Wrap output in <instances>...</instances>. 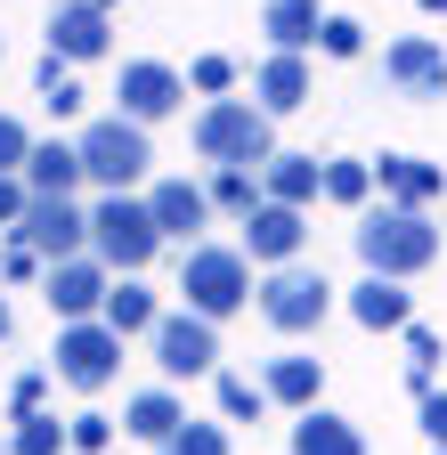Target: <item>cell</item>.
<instances>
[{"instance_id":"obj_1","label":"cell","mask_w":447,"mask_h":455,"mask_svg":"<svg viewBox=\"0 0 447 455\" xmlns=\"http://www.w3.org/2000/svg\"><path fill=\"white\" fill-rule=\"evenodd\" d=\"M358 260H366V276H415V268L439 260V228L423 212H407V204L366 212L358 220Z\"/></svg>"},{"instance_id":"obj_2","label":"cell","mask_w":447,"mask_h":455,"mask_svg":"<svg viewBox=\"0 0 447 455\" xmlns=\"http://www.w3.org/2000/svg\"><path fill=\"white\" fill-rule=\"evenodd\" d=\"M196 155L204 163H244V171H260L276 147H268V106H252V98H220V106H204L196 114Z\"/></svg>"},{"instance_id":"obj_3","label":"cell","mask_w":447,"mask_h":455,"mask_svg":"<svg viewBox=\"0 0 447 455\" xmlns=\"http://www.w3.org/2000/svg\"><path fill=\"white\" fill-rule=\"evenodd\" d=\"M180 293H188V309L196 317H236L244 301H252V268H244V252H228V244H196L188 252V268H180Z\"/></svg>"},{"instance_id":"obj_4","label":"cell","mask_w":447,"mask_h":455,"mask_svg":"<svg viewBox=\"0 0 447 455\" xmlns=\"http://www.w3.org/2000/svg\"><path fill=\"white\" fill-rule=\"evenodd\" d=\"M147 123H131V114H115V123H90L82 131V180H98L106 196H123L147 180Z\"/></svg>"},{"instance_id":"obj_5","label":"cell","mask_w":447,"mask_h":455,"mask_svg":"<svg viewBox=\"0 0 447 455\" xmlns=\"http://www.w3.org/2000/svg\"><path fill=\"white\" fill-rule=\"evenodd\" d=\"M90 252H98L106 268H147V260L163 252V228H155V212H147V204L106 196V204L90 212Z\"/></svg>"},{"instance_id":"obj_6","label":"cell","mask_w":447,"mask_h":455,"mask_svg":"<svg viewBox=\"0 0 447 455\" xmlns=\"http://www.w3.org/2000/svg\"><path fill=\"white\" fill-rule=\"evenodd\" d=\"M49 358H58V382H74V390H106V382H115L123 374V333L115 325H90V317H74V325H58V350H49Z\"/></svg>"},{"instance_id":"obj_7","label":"cell","mask_w":447,"mask_h":455,"mask_svg":"<svg viewBox=\"0 0 447 455\" xmlns=\"http://www.w3.org/2000/svg\"><path fill=\"white\" fill-rule=\"evenodd\" d=\"M325 309H333V284H325V268H276V276L260 284V317H268L276 333H309Z\"/></svg>"},{"instance_id":"obj_8","label":"cell","mask_w":447,"mask_h":455,"mask_svg":"<svg viewBox=\"0 0 447 455\" xmlns=\"http://www.w3.org/2000/svg\"><path fill=\"white\" fill-rule=\"evenodd\" d=\"M17 244H33L41 260H82L90 220H82L66 196H33V204H25V220H17Z\"/></svg>"},{"instance_id":"obj_9","label":"cell","mask_w":447,"mask_h":455,"mask_svg":"<svg viewBox=\"0 0 447 455\" xmlns=\"http://www.w3.org/2000/svg\"><path fill=\"white\" fill-rule=\"evenodd\" d=\"M155 366L172 374V382L212 374V366H220V333H212V317H196V309L163 317V325H155Z\"/></svg>"},{"instance_id":"obj_10","label":"cell","mask_w":447,"mask_h":455,"mask_svg":"<svg viewBox=\"0 0 447 455\" xmlns=\"http://www.w3.org/2000/svg\"><path fill=\"white\" fill-rule=\"evenodd\" d=\"M106 260H49V309H58L66 325L74 317H90V309H106Z\"/></svg>"},{"instance_id":"obj_11","label":"cell","mask_w":447,"mask_h":455,"mask_svg":"<svg viewBox=\"0 0 447 455\" xmlns=\"http://www.w3.org/2000/svg\"><path fill=\"white\" fill-rule=\"evenodd\" d=\"M382 74L399 82L407 98H439V90H447V49L423 41V33H415V41H390V49H382Z\"/></svg>"},{"instance_id":"obj_12","label":"cell","mask_w":447,"mask_h":455,"mask_svg":"<svg viewBox=\"0 0 447 455\" xmlns=\"http://www.w3.org/2000/svg\"><path fill=\"white\" fill-rule=\"evenodd\" d=\"M123 114H131V123H163V114H172L188 90H180V74L172 66H147V57H139V66H123Z\"/></svg>"},{"instance_id":"obj_13","label":"cell","mask_w":447,"mask_h":455,"mask_svg":"<svg viewBox=\"0 0 447 455\" xmlns=\"http://www.w3.org/2000/svg\"><path fill=\"white\" fill-rule=\"evenodd\" d=\"M301 236H309V228H301V204H260V212L244 220V252H252V260H293Z\"/></svg>"},{"instance_id":"obj_14","label":"cell","mask_w":447,"mask_h":455,"mask_svg":"<svg viewBox=\"0 0 447 455\" xmlns=\"http://www.w3.org/2000/svg\"><path fill=\"white\" fill-rule=\"evenodd\" d=\"M350 317H358L366 333H407V325H415V301L399 293V276H366L358 293H350Z\"/></svg>"},{"instance_id":"obj_15","label":"cell","mask_w":447,"mask_h":455,"mask_svg":"<svg viewBox=\"0 0 447 455\" xmlns=\"http://www.w3.org/2000/svg\"><path fill=\"white\" fill-rule=\"evenodd\" d=\"M49 49H58L66 66H74V57H106V9H98V0H66L58 25H49Z\"/></svg>"},{"instance_id":"obj_16","label":"cell","mask_w":447,"mask_h":455,"mask_svg":"<svg viewBox=\"0 0 447 455\" xmlns=\"http://www.w3.org/2000/svg\"><path fill=\"white\" fill-rule=\"evenodd\" d=\"M374 180H382V196H390V204L423 212V204L447 188V171H439V163H415V155H382V163H374Z\"/></svg>"},{"instance_id":"obj_17","label":"cell","mask_w":447,"mask_h":455,"mask_svg":"<svg viewBox=\"0 0 447 455\" xmlns=\"http://www.w3.org/2000/svg\"><path fill=\"white\" fill-rule=\"evenodd\" d=\"M123 431H131V439H147V447H172V439L188 431V407H180L172 390H139L131 407H123Z\"/></svg>"},{"instance_id":"obj_18","label":"cell","mask_w":447,"mask_h":455,"mask_svg":"<svg viewBox=\"0 0 447 455\" xmlns=\"http://www.w3.org/2000/svg\"><path fill=\"white\" fill-rule=\"evenodd\" d=\"M252 98H260L268 114H293V106H309V66H301L293 49H276L268 66L252 74Z\"/></svg>"},{"instance_id":"obj_19","label":"cell","mask_w":447,"mask_h":455,"mask_svg":"<svg viewBox=\"0 0 447 455\" xmlns=\"http://www.w3.org/2000/svg\"><path fill=\"white\" fill-rule=\"evenodd\" d=\"M147 212H155L163 236H196L204 212H212V196H204V188H188V180H163V188L147 196Z\"/></svg>"},{"instance_id":"obj_20","label":"cell","mask_w":447,"mask_h":455,"mask_svg":"<svg viewBox=\"0 0 447 455\" xmlns=\"http://www.w3.org/2000/svg\"><path fill=\"white\" fill-rule=\"evenodd\" d=\"M260 180H268V204H309V196H325L317 155H268V163H260Z\"/></svg>"},{"instance_id":"obj_21","label":"cell","mask_w":447,"mask_h":455,"mask_svg":"<svg viewBox=\"0 0 447 455\" xmlns=\"http://www.w3.org/2000/svg\"><path fill=\"white\" fill-rule=\"evenodd\" d=\"M293 455H366V439H358L342 415H325V407H301V423H293Z\"/></svg>"},{"instance_id":"obj_22","label":"cell","mask_w":447,"mask_h":455,"mask_svg":"<svg viewBox=\"0 0 447 455\" xmlns=\"http://www.w3.org/2000/svg\"><path fill=\"white\" fill-rule=\"evenodd\" d=\"M74 180H82V147H58V139H49V147L25 155V188L33 196H74Z\"/></svg>"},{"instance_id":"obj_23","label":"cell","mask_w":447,"mask_h":455,"mask_svg":"<svg viewBox=\"0 0 447 455\" xmlns=\"http://www.w3.org/2000/svg\"><path fill=\"white\" fill-rule=\"evenodd\" d=\"M260 33L276 41V49H309L317 33H325V17H317V0H268V17H260Z\"/></svg>"},{"instance_id":"obj_24","label":"cell","mask_w":447,"mask_h":455,"mask_svg":"<svg viewBox=\"0 0 447 455\" xmlns=\"http://www.w3.org/2000/svg\"><path fill=\"white\" fill-rule=\"evenodd\" d=\"M98 317L115 325L123 341H131V333H155V325H163V309H155V293H147V284H115V293H106V309H98Z\"/></svg>"},{"instance_id":"obj_25","label":"cell","mask_w":447,"mask_h":455,"mask_svg":"<svg viewBox=\"0 0 447 455\" xmlns=\"http://www.w3.org/2000/svg\"><path fill=\"white\" fill-rule=\"evenodd\" d=\"M317 382H325L317 358H276L268 366V398H285V407H317Z\"/></svg>"},{"instance_id":"obj_26","label":"cell","mask_w":447,"mask_h":455,"mask_svg":"<svg viewBox=\"0 0 447 455\" xmlns=\"http://www.w3.org/2000/svg\"><path fill=\"white\" fill-rule=\"evenodd\" d=\"M66 447H74V431H66L58 415H25L17 439H9V455H66Z\"/></svg>"},{"instance_id":"obj_27","label":"cell","mask_w":447,"mask_h":455,"mask_svg":"<svg viewBox=\"0 0 447 455\" xmlns=\"http://www.w3.org/2000/svg\"><path fill=\"white\" fill-rule=\"evenodd\" d=\"M212 204L252 220V212H260V188H252V171H244V163H220V180H212Z\"/></svg>"},{"instance_id":"obj_28","label":"cell","mask_w":447,"mask_h":455,"mask_svg":"<svg viewBox=\"0 0 447 455\" xmlns=\"http://www.w3.org/2000/svg\"><path fill=\"white\" fill-rule=\"evenodd\" d=\"M268 407V382H244V374H220V415L228 423H252Z\"/></svg>"},{"instance_id":"obj_29","label":"cell","mask_w":447,"mask_h":455,"mask_svg":"<svg viewBox=\"0 0 447 455\" xmlns=\"http://www.w3.org/2000/svg\"><path fill=\"white\" fill-rule=\"evenodd\" d=\"M366 188H374V163H325V196L333 204H366Z\"/></svg>"},{"instance_id":"obj_30","label":"cell","mask_w":447,"mask_h":455,"mask_svg":"<svg viewBox=\"0 0 447 455\" xmlns=\"http://www.w3.org/2000/svg\"><path fill=\"white\" fill-rule=\"evenodd\" d=\"M317 49H325V57H358V49H366V25H350V17H325Z\"/></svg>"},{"instance_id":"obj_31","label":"cell","mask_w":447,"mask_h":455,"mask_svg":"<svg viewBox=\"0 0 447 455\" xmlns=\"http://www.w3.org/2000/svg\"><path fill=\"white\" fill-rule=\"evenodd\" d=\"M172 455H228V431H220V423H188L172 439Z\"/></svg>"},{"instance_id":"obj_32","label":"cell","mask_w":447,"mask_h":455,"mask_svg":"<svg viewBox=\"0 0 447 455\" xmlns=\"http://www.w3.org/2000/svg\"><path fill=\"white\" fill-rule=\"evenodd\" d=\"M66 431H74V455H106V439H115V423H106V415H74Z\"/></svg>"},{"instance_id":"obj_33","label":"cell","mask_w":447,"mask_h":455,"mask_svg":"<svg viewBox=\"0 0 447 455\" xmlns=\"http://www.w3.org/2000/svg\"><path fill=\"white\" fill-rule=\"evenodd\" d=\"M25 204H33L25 171H0V228H17V220H25Z\"/></svg>"},{"instance_id":"obj_34","label":"cell","mask_w":447,"mask_h":455,"mask_svg":"<svg viewBox=\"0 0 447 455\" xmlns=\"http://www.w3.org/2000/svg\"><path fill=\"white\" fill-rule=\"evenodd\" d=\"M25 155H33L25 123H9V114H0V171H25Z\"/></svg>"},{"instance_id":"obj_35","label":"cell","mask_w":447,"mask_h":455,"mask_svg":"<svg viewBox=\"0 0 447 455\" xmlns=\"http://www.w3.org/2000/svg\"><path fill=\"white\" fill-rule=\"evenodd\" d=\"M196 90H228L236 82V66H228V57H196V74H188Z\"/></svg>"},{"instance_id":"obj_36","label":"cell","mask_w":447,"mask_h":455,"mask_svg":"<svg viewBox=\"0 0 447 455\" xmlns=\"http://www.w3.org/2000/svg\"><path fill=\"white\" fill-rule=\"evenodd\" d=\"M423 431H431V447H447V390L423 398Z\"/></svg>"},{"instance_id":"obj_37","label":"cell","mask_w":447,"mask_h":455,"mask_svg":"<svg viewBox=\"0 0 447 455\" xmlns=\"http://www.w3.org/2000/svg\"><path fill=\"white\" fill-rule=\"evenodd\" d=\"M407 350H415V366H439V333L431 325H407Z\"/></svg>"},{"instance_id":"obj_38","label":"cell","mask_w":447,"mask_h":455,"mask_svg":"<svg viewBox=\"0 0 447 455\" xmlns=\"http://www.w3.org/2000/svg\"><path fill=\"white\" fill-rule=\"evenodd\" d=\"M25 415H41V374H25V382H17V423H25Z\"/></svg>"},{"instance_id":"obj_39","label":"cell","mask_w":447,"mask_h":455,"mask_svg":"<svg viewBox=\"0 0 447 455\" xmlns=\"http://www.w3.org/2000/svg\"><path fill=\"white\" fill-rule=\"evenodd\" d=\"M0 341H9V301H0Z\"/></svg>"},{"instance_id":"obj_40","label":"cell","mask_w":447,"mask_h":455,"mask_svg":"<svg viewBox=\"0 0 447 455\" xmlns=\"http://www.w3.org/2000/svg\"><path fill=\"white\" fill-rule=\"evenodd\" d=\"M423 9H431V17H447V0H423Z\"/></svg>"},{"instance_id":"obj_41","label":"cell","mask_w":447,"mask_h":455,"mask_svg":"<svg viewBox=\"0 0 447 455\" xmlns=\"http://www.w3.org/2000/svg\"><path fill=\"white\" fill-rule=\"evenodd\" d=\"M98 9H115V0H98Z\"/></svg>"},{"instance_id":"obj_42","label":"cell","mask_w":447,"mask_h":455,"mask_svg":"<svg viewBox=\"0 0 447 455\" xmlns=\"http://www.w3.org/2000/svg\"><path fill=\"white\" fill-rule=\"evenodd\" d=\"M439 455H447V447H439Z\"/></svg>"}]
</instances>
